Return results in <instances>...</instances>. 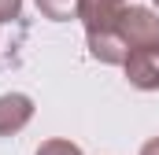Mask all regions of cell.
<instances>
[{
  "instance_id": "obj_6",
  "label": "cell",
  "mask_w": 159,
  "mask_h": 155,
  "mask_svg": "<svg viewBox=\"0 0 159 155\" xmlns=\"http://www.w3.org/2000/svg\"><path fill=\"white\" fill-rule=\"evenodd\" d=\"M37 4V11L44 19H52V22H70V19H78L81 11V0H34Z\"/></svg>"
},
{
  "instance_id": "obj_9",
  "label": "cell",
  "mask_w": 159,
  "mask_h": 155,
  "mask_svg": "<svg viewBox=\"0 0 159 155\" xmlns=\"http://www.w3.org/2000/svg\"><path fill=\"white\" fill-rule=\"evenodd\" d=\"M141 155H159V137H152V140L141 148Z\"/></svg>"
},
{
  "instance_id": "obj_5",
  "label": "cell",
  "mask_w": 159,
  "mask_h": 155,
  "mask_svg": "<svg viewBox=\"0 0 159 155\" xmlns=\"http://www.w3.org/2000/svg\"><path fill=\"white\" fill-rule=\"evenodd\" d=\"M85 37H89V52H93V59H100V63H111V67H122V63H126V55H129V44L122 41L119 30L85 33Z\"/></svg>"
},
{
  "instance_id": "obj_4",
  "label": "cell",
  "mask_w": 159,
  "mask_h": 155,
  "mask_svg": "<svg viewBox=\"0 0 159 155\" xmlns=\"http://www.w3.org/2000/svg\"><path fill=\"white\" fill-rule=\"evenodd\" d=\"M126 4L119 0H81L78 19L85 22V33H104V30H115L119 26V15Z\"/></svg>"
},
{
  "instance_id": "obj_7",
  "label": "cell",
  "mask_w": 159,
  "mask_h": 155,
  "mask_svg": "<svg viewBox=\"0 0 159 155\" xmlns=\"http://www.w3.org/2000/svg\"><path fill=\"white\" fill-rule=\"evenodd\" d=\"M37 155H81V148L70 140H44L37 148Z\"/></svg>"
},
{
  "instance_id": "obj_2",
  "label": "cell",
  "mask_w": 159,
  "mask_h": 155,
  "mask_svg": "<svg viewBox=\"0 0 159 155\" xmlns=\"http://www.w3.org/2000/svg\"><path fill=\"white\" fill-rule=\"evenodd\" d=\"M122 70L129 78L133 89L141 92H156L159 89V52H148V48H133L122 63Z\"/></svg>"
},
{
  "instance_id": "obj_10",
  "label": "cell",
  "mask_w": 159,
  "mask_h": 155,
  "mask_svg": "<svg viewBox=\"0 0 159 155\" xmlns=\"http://www.w3.org/2000/svg\"><path fill=\"white\" fill-rule=\"evenodd\" d=\"M119 4H126V0H119Z\"/></svg>"
},
{
  "instance_id": "obj_3",
  "label": "cell",
  "mask_w": 159,
  "mask_h": 155,
  "mask_svg": "<svg viewBox=\"0 0 159 155\" xmlns=\"http://www.w3.org/2000/svg\"><path fill=\"white\" fill-rule=\"evenodd\" d=\"M34 118V100L26 92H4L0 96V137H15Z\"/></svg>"
},
{
  "instance_id": "obj_1",
  "label": "cell",
  "mask_w": 159,
  "mask_h": 155,
  "mask_svg": "<svg viewBox=\"0 0 159 155\" xmlns=\"http://www.w3.org/2000/svg\"><path fill=\"white\" fill-rule=\"evenodd\" d=\"M122 33V41L129 44V52L133 48H148V52H159V15L156 11H148V7H122L119 15V26H115Z\"/></svg>"
},
{
  "instance_id": "obj_8",
  "label": "cell",
  "mask_w": 159,
  "mask_h": 155,
  "mask_svg": "<svg viewBox=\"0 0 159 155\" xmlns=\"http://www.w3.org/2000/svg\"><path fill=\"white\" fill-rule=\"evenodd\" d=\"M22 15V0H0V22H11Z\"/></svg>"
},
{
  "instance_id": "obj_11",
  "label": "cell",
  "mask_w": 159,
  "mask_h": 155,
  "mask_svg": "<svg viewBox=\"0 0 159 155\" xmlns=\"http://www.w3.org/2000/svg\"><path fill=\"white\" fill-rule=\"evenodd\" d=\"M156 7H159V0H156Z\"/></svg>"
}]
</instances>
